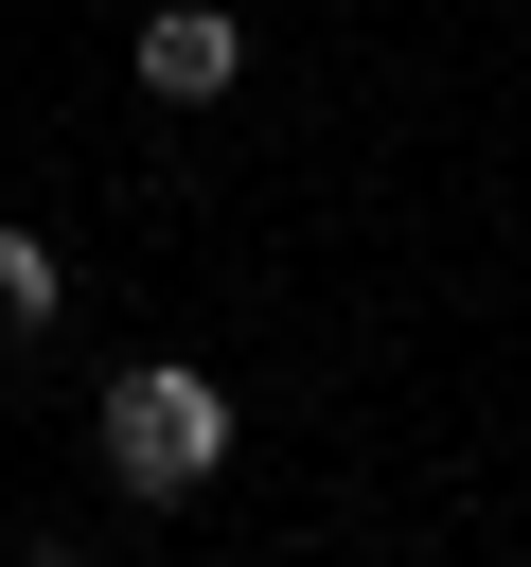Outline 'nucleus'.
I'll return each instance as SVG.
<instances>
[{"label":"nucleus","mask_w":531,"mask_h":567,"mask_svg":"<svg viewBox=\"0 0 531 567\" xmlns=\"http://www.w3.org/2000/svg\"><path fill=\"white\" fill-rule=\"evenodd\" d=\"M88 443H106V496H124V514H177V496L230 478V390H212L195 354H124L106 408H88Z\"/></svg>","instance_id":"obj_1"},{"label":"nucleus","mask_w":531,"mask_h":567,"mask_svg":"<svg viewBox=\"0 0 531 567\" xmlns=\"http://www.w3.org/2000/svg\"><path fill=\"white\" fill-rule=\"evenodd\" d=\"M124 71H142V106H230V71H248V18H230V0H159V18L124 35Z\"/></svg>","instance_id":"obj_2"},{"label":"nucleus","mask_w":531,"mask_h":567,"mask_svg":"<svg viewBox=\"0 0 531 567\" xmlns=\"http://www.w3.org/2000/svg\"><path fill=\"white\" fill-rule=\"evenodd\" d=\"M0 319H18V337H53V319H71V284H53V248H35L18 213H0Z\"/></svg>","instance_id":"obj_3"}]
</instances>
